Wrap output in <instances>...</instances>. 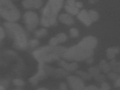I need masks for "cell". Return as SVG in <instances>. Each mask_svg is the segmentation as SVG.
<instances>
[{
    "instance_id": "obj_10",
    "label": "cell",
    "mask_w": 120,
    "mask_h": 90,
    "mask_svg": "<svg viewBox=\"0 0 120 90\" xmlns=\"http://www.w3.org/2000/svg\"><path fill=\"white\" fill-rule=\"evenodd\" d=\"M70 84L73 89L75 90H82L83 87V82L79 78L75 77H71L69 78Z\"/></svg>"
},
{
    "instance_id": "obj_4",
    "label": "cell",
    "mask_w": 120,
    "mask_h": 90,
    "mask_svg": "<svg viewBox=\"0 0 120 90\" xmlns=\"http://www.w3.org/2000/svg\"><path fill=\"white\" fill-rule=\"evenodd\" d=\"M67 48L61 46H53L46 45L36 49L33 55L39 61H50L63 57Z\"/></svg>"
},
{
    "instance_id": "obj_15",
    "label": "cell",
    "mask_w": 120,
    "mask_h": 90,
    "mask_svg": "<svg viewBox=\"0 0 120 90\" xmlns=\"http://www.w3.org/2000/svg\"><path fill=\"white\" fill-rule=\"evenodd\" d=\"M55 37H56L57 40H58L59 44L65 42L67 41V40H68V36H67V35L65 33L63 32L58 33V35H56L55 36Z\"/></svg>"
},
{
    "instance_id": "obj_8",
    "label": "cell",
    "mask_w": 120,
    "mask_h": 90,
    "mask_svg": "<svg viewBox=\"0 0 120 90\" xmlns=\"http://www.w3.org/2000/svg\"><path fill=\"white\" fill-rule=\"evenodd\" d=\"M77 18L85 26L89 27L91 25L92 22L88 14V11L86 10H82L77 15Z\"/></svg>"
},
{
    "instance_id": "obj_12",
    "label": "cell",
    "mask_w": 120,
    "mask_h": 90,
    "mask_svg": "<svg viewBox=\"0 0 120 90\" xmlns=\"http://www.w3.org/2000/svg\"><path fill=\"white\" fill-rule=\"evenodd\" d=\"M64 9L67 14H71V16L77 15L79 12L80 11L79 9H78L76 6H71L64 5Z\"/></svg>"
},
{
    "instance_id": "obj_19",
    "label": "cell",
    "mask_w": 120,
    "mask_h": 90,
    "mask_svg": "<svg viewBox=\"0 0 120 90\" xmlns=\"http://www.w3.org/2000/svg\"><path fill=\"white\" fill-rule=\"evenodd\" d=\"M49 45H51V46H59V43L58 42V40H57V39L55 36L52 37L50 39L49 41Z\"/></svg>"
},
{
    "instance_id": "obj_6",
    "label": "cell",
    "mask_w": 120,
    "mask_h": 90,
    "mask_svg": "<svg viewBox=\"0 0 120 90\" xmlns=\"http://www.w3.org/2000/svg\"><path fill=\"white\" fill-rule=\"evenodd\" d=\"M23 20L26 30L29 31H35L40 23L38 14L31 10L25 12L23 16Z\"/></svg>"
},
{
    "instance_id": "obj_9",
    "label": "cell",
    "mask_w": 120,
    "mask_h": 90,
    "mask_svg": "<svg viewBox=\"0 0 120 90\" xmlns=\"http://www.w3.org/2000/svg\"><path fill=\"white\" fill-rule=\"evenodd\" d=\"M59 21L65 25L71 26L74 23V18L72 16L68 14H61L58 17Z\"/></svg>"
},
{
    "instance_id": "obj_11",
    "label": "cell",
    "mask_w": 120,
    "mask_h": 90,
    "mask_svg": "<svg viewBox=\"0 0 120 90\" xmlns=\"http://www.w3.org/2000/svg\"><path fill=\"white\" fill-rule=\"evenodd\" d=\"M120 52V48L118 47H112L108 48L106 50L107 56L109 59H113L116 55Z\"/></svg>"
},
{
    "instance_id": "obj_16",
    "label": "cell",
    "mask_w": 120,
    "mask_h": 90,
    "mask_svg": "<svg viewBox=\"0 0 120 90\" xmlns=\"http://www.w3.org/2000/svg\"><path fill=\"white\" fill-rule=\"evenodd\" d=\"M39 45L40 41L38 38H33L28 41V47L31 48H35L39 46Z\"/></svg>"
},
{
    "instance_id": "obj_1",
    "label": "cell",
    "mask_w": 120,
    "mask_h": 90,
    "mask_svg": "<svg viewBox=\"0 0 120 90\" xmlns=\"http://www.w3.org/2000/svg\"><path fill=\"white\" fill-rule=\"evenodd\" d=\"M98 41L95 36L90 35L83 38L74 46L67 48L63 57L69 60L80 61L92 57Z\"/></svg>"
},
{
    "instance_id": "obj_20",
    "label": "cell",
    "mask_w": 120,
    "mask_h": 90,
    "mask_svg": "<svg viewBox=\"0 0 120 90\" xmlns=\"http://www.w3.org/2000/svg\"><path fill=\"white\" fill-rule=\"evenodd\" d=\"M6 36L5 30L3 27L0 26V41L5 38Z\"/></svg>"
},
{
    "instance_id": "obj_28",
    "label": "cell",
    "mask_w": 120,
    "mask_h": 90,
    "mask_svg": "<svg viewBox=\"0 0 120 90\" xmlns=\"http://www.w3.org/2000/svg\"><path fill=\"white\" fill-rule=\"evenodd\" d=\"M45 90V89H40V90Z\"/></svg>"
},
{
    "instance_id": "obj_17",
    "label": "cell",
    "mask_w": 120,
    "mask_h": 90,
    "mask_svg": "<svg viewBox=\"0 0 120 90\" xmlns=\"http://www.w3.org/2000/svg\"><path fill=\"white\" fill-rule=\"evenodd\" d=\"M69 35L72 38H77L79 35V32L78 29L72 27L69 30Z\"/></svg>"
},
{
    "instance_id": "obj_13",
    "label": "cell",
    "mask_w": 120,
    "mask_h": 90,
    "mask_svg": "<svg viewBox=\"0 0 120 90\" xmlns=\"http://www.w3.org/2000/svg\"><path fill=\"white\" fill-rule=\"evenodd\" d=\"M48 33L47 30L44 27H43V28H40L39 30H35L34 32V36L36 37V38H41L46 37Z\"/></svg>"
},
{
    "instance_id": "obj_24",
    "label": "cell",
    "mask_w": 120,
    "mask_h": 90,
    "mask_svg": "<svg viewBox=\"0 0 120 90\" xmlns=\"http://www.w3.org/2000/svg\"><path fill=\"white\" fill-rule=\"evenodd\" d=\"M109 89V87H108V85L106 83H103L102 85V90H108Z\"/></svg>"
},
{
    "instance_id": "obj_7",
    "label": "cell",
    "mask_w": 120,
    "mask_h": 90,
    "mask_svg": "<svg viewBox=\"0 0 120 90\" xmlns=\"http://www.w3.org/2000/svg\"><path fill=\"white\" fill-rule=\"evenodd\" d=\"M22 5L26 10H37L42 6V0H23Z\"/></svg>"
},
{
    "instance_id": "obj_14",
    "label": "cell",
    "mask_w": 120,
    "mask_h": 90,
    "mask_svg": "<svg viewBox=\"0 0 120 90\" xmlns=\"http://www.w3.org/2000/svg\"><path fill=\"white\" fill-rule=\"evenodd\" d=\"M88 14L91 19L92 22H97L99 20V14L96 11L93 10H90L88 11Z\"/></svg>"
},
{
    "instance_id": "obj_18",
    "label": "cell",
    "mask_w": 120,
    "mask_h": 90,
    "mask_svg": "<svg viewBox=\"0 0 120 90\" xmlns=\"http://www.w3.org/2000/svg\"><path fill=\"white\" fill-rule=\"evenodd\" d=\"M61 65L63 66H64V67H65L66 69H74L77 67V65L75 63H72V64H67V63H65V62H61Z\"/></svg>"
},
{
    "instance_id": "obj_2",
    "label": "cell",
    "mask_w": 120,
    "mask_h": 90,
    "mask_svg": "<svg viewBox=\"0 0 120 90\" xmlns=\"http://www.w3.org/2000/svg\"><path fill=\"white\" fill-rule=\"evenodd\" d=\"M64 0H48L42 8L40 23L42 27H54L58 24V14L63 6Z\"/></svg>"
},
{
    "instance_id": "obj_27",
    "label": "cell",
    "mask_w": 120,
    "mask_h": 90,
    "mask_svg": "<svg viewBox=\"0 0 120 90\" xmlns=\"http://www.w3.org/2000/svg\"><path fill=\"white\" fill-rule=\"evenodd\" d=\"M89 2H90V3H94L95 2V1L94 0H89Z\"/></svg>"
},
{
    "instance_id": "obj_3",
    "label": "cell",
    "mask_w": 120,
    "mask_h": 90,
    "mask_svg": "<svg viewBox=\"0 0 120 90\" xmlns=\"http://www.w3.org/2000/svg\"><path fill=\"white\" fill-rule=\"evenodd\" d=\"M6 32L13 40V44L19 50L28 47V39L24 29L16 22H5L3 24Z\"/></svg>"
},
{
    "instance_id": "obj_21",
    "label": "cell",
    "mask_w": 120,
    "mask_h": 90,
    "mask_svg": "<svg viewBox=\"0 0 120 90\" xmlns=\"http://www.w3.org/2000/svg\"><path fill=\"white\" fill-rule=\"evenodd\" d=\"M101 66L102 69L105 71H108V69H109V67H108V65L107 64V62L105 60L102 61L101 62Z\"/></svg>"
},
{
    "instance_id": "obj_25",
    "label": "cell",
    "mask_w": 120,
    "mask_h": 90,
    "mask_svg": "<svg viewBox=\"0 0 120 90\" xmlns=\"http://www.w3.org/2000/svg\"><path fill=\"white\" fill-rule=\"evenodd\" d=\"M60 89L61 90H66V86L64 85V84H61L60 86Z\"/></svg>"
},
{
    "instance_id": "obj_22",
    "label": "cell",
    "mask_w": 120,
    "mask_h": 90,
    "mask_svg": "<svg viewBox=\"0 0 120 90\" xmlns=\"http://www.w3.org/2000/svg\"><path fill=\"white\" fill-rule=\"evenodd\" d=\"M77 1L75 0H67L65 5L71 6H75V3Z\"/></svg>"
},
{
    "instance_id": "obj_23",
    "label": "cell",
    "mask_w": 120,
    "mask_h": 90,
    "mask_svg": "<svg viewBox=\"0 0 120 90\" xmlns=\"http://www.w3.org/2000/svg\"><path fill=\"white\" fill-rule=\"evenodd\" d=\"M75 6L78 8V9H80L82 8L83 6V3L82 2L80 1H77L75 3Z\"/></svg>"
},
{
    "instance_id": "obj_5",
    "label": "cell",
    "mask_w": 120,
    "mask_h": 90,
    "mask_svg": "<svg viewBox=\"0 0 120 90\" xmlns=\"http://www.w3.org/2000/svg\"><path fill=\"white\" fill-rule=\"evenodd\" d=\"M0 16L7 22H16L20 18V12L11 0H0Z\"/></svg>"
},
{
    "instance_id": "obj_30",
    "label": "cell",
    "mask_w": 120,
    "mask_h": 90,
    "mask_svg": "<svg viewBox=\"0 0 120 90\" xmlns=\"http://www.w3.org/2000/svg\"><path fill=\"white\" fill-rule=\"evenodd\" d=\"M95 1H99V0H94Z\"/></svg>"
},
{
    "instance_id": "obj_26",
    "label": "cell",
    "mask_w": 120,
    "mask_h": 90,
    "mask_svg": "<svg viewBox=\"0 0 120 90\" xmlns=\"http://www.w3.org/2000/svg\"><path fill=\"white\" fill-rule=\"evenodd\" d=\"M98 71V69H94V68H93V69H91V72H93V73L94 74L97 73Z\"/></svg>"
},
{
    "instance_id": "obj_29",
    "label": "cell",
    "mask_w": 120,
    "mask_h": 90,
    "mask_svg": "<svg viewBox=\"0 0 120 90\" xmlns=\"http://www.w3.org/2000/svg\"><path fill=\"white\" fill-rule=\"evenodd\" d=\"M11 1H18V0H11Z\"/></svg>"
}]
</instances>
